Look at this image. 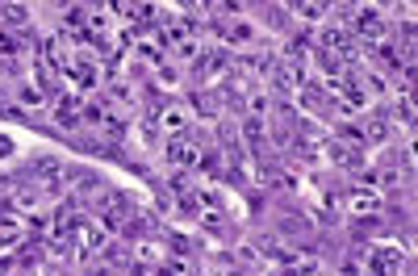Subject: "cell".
<instances>
[{
    "instance_id": "cell-1",
    "label": "cell",
    "mask_w": 418,
    "mask_h": 276,
    "mask_svg": "<svg viewBox=\"0 0 418 276\" xmlns=\"http://www.w3.org/2000/svg\"><path fill=\"white\" fill-rule=\"evenodd\" d=\"M164 155H168L172 168H180V172H188V168H197V163H201V147H197L188 134H172V138L164 142Z\"/></svg>"
},
{
    "instance_id": "cell-2",
    "label": "cell",
    "mask_w": 418,
    "mask_h": 276,
    "mask_svg": "<svg viewBox=\"0 0 418 276\" xmlns=\"http://www.w3.org/2000/svg\"><path fill=\"white\" fill-rule=\"evenodd\" d=\"M55 122L63 126V130H76L80 126V100H76V92H63V96H55Z\"/></svg>"
},
{
    "instance_id": "cell-3",
    "label": "cell",
    "mask_w": 418,
    "mask_h": 276,
    "mask_svg": "<svg viewBox=\"0 0 418 276\" xmlns=\"http://www.w3.org/2000/svg\"><path fill=\"white\" fill-rule=\"evenodd\" d=\"M67 76H72V84H76V88H92V84L100 80V67H96L92 59H76V63L67 67Z\"/></svg>"
},
{
    "instance_id": "cell-4",
    "label": "cell",
    "mask_w": 418,
    "mask_h": 276,
    "mask_svg": "<svg viewBox=\"0 0 418 276\" xmlns=\"http://www.w3.org/2000/svg\"><path fill=\"white\" fill-rule=\"evenodd\" d=\"M184 126H188L184 105H168L164 114H160V130H168V138H172V134H184Z\"/></svg>"
},
{
    "instance_id": "cell-5",
    "label": "cell",
    "mask_w": 418,
    "mask_h": 276,
    "mask_svg": "<svg viewBox=\"0 0 418 276\" xmlns=\"http://www.w3.org/2000/svg\"><path fill=\"white\" fill-rule=\"evenodd\" d=\"M42 105H46V92L38 84H21L17 88V109H21V114H38Z\"/></svg>"
},
{
    "instance_id": "cell-6",
    "label": "cell",
    "mask_w": 418,
    "mask_h": 276,
    "mask_svg": "<svg viewBox=\"0 0 418 276\" xmlns=\"http://www.w3.org/2000/svg\"><path fill=\"white\" fill-rule=\"evenodd\" d=\"M347 209L360 213V217L373 213V209H377V193H373V189H351V193H347Z\"/></svg>"
},
{
    "instance_id": "cell-7",
    "label": "cell",
    "mask_w": 418,
    "mask_h": 276,
    "mask_svg": "<svg viewBox=\"0 0 418 276\" xmlns=\"http://www.w3.org/2000/svg\"><path fill=\"white\" fill-rule=\"evenodd\" d=\"M130 259L155 268V264H160V247H155V239H134V255H130Z\"/></svg>"
},
{
    "instance_id": "cell-8",
    "label": "cell",
    "mask_w": 418,
    "mask_h": 276,
    "mask_svg": "<svg viewBox=\"0 0 418 276\" xmlns=\"http://www.w3.org/2000/svg\"><path fill=\"white\" fill-rule=\"evenodd\" d=\"M327 155H331V163H339V168H355V163H360V159H355V151H351L347 142H339V138L327 147Z\"/></svg>"
},
{
    "instance_id": "cell-9",
    "label": "cell",
    "mask_w": 418,
    "mask_h": 276,
    "mask_svg": "<svg viewBox=\"0 0 418 276\" xmlns=\"http://www.w3.org/2000/svg\"><path fill=\"white\" fill-rule=\"evenodd\" d=\"M109 96H113L118 105H134V84L122 80V76H113V80H109Z\"/></svg>"
},
{
    "instance_id": "cell-10",
    "label": "cell",
    "mask_w": 418,
    "mask_h": 276,
    "mask_svg": "<svg viewBox=\"0 0 418 276\" xmlns=\"http://www.w3.org/2000/svg\"><path fill=\"white\" fill-rule=\"evenodd\" d=\"M268 109H272L268 92H251V96H247V114H251V118H268Z\"/></svg>"
},
{
    "instance_id": "cell-11",
    "label": "cell",
    "mask_w": 418,
    "mask_h": 276,
    "mask_svg": "<svg viewBox=\"0 0 418 276\" xmlns=\"http://www.w3.org/2000/svg\"><path fill=\"white\" fill-rule=\"evenodd\" d=\"M0 21L5 25H25L30 13H25V5H0Z\"/></svg>"
},
{
    "instance_id": "cell-12",
    "label": "cell",
    "mask_w": 418,
    "mask_h": 276,
    "mask_svg": "<svg viewBox=\"0 0 418 276\" xmlns=\"http://www.w3.org/2000/svg\"><path fill=\"white\" fill-rule=\"evenodd\" d=\"M21 50H25V42H21L17 34L0 30V54H5V59H13V54H21Z\"/></svg>"
},
{
    "instance_id": "cell-13",
    "label": "cell",
    "mask_w": 418,
    "mask_h": 276,
    "mask_svg": "<svg viewBox=\"0 0 418 276\" xmlns=\"http://www.w3.org/2000/svg\"><path fill=\"white\" fill-rule=\"evenodd\" d=\"M222 34H226V38H230V42H234V38H239V42H247V38H255V30H251V25H247V21H239V17H234V21H230V25H226V30H222Z\"/></svg>"
},
{
    "instance_id": "cell-14",
    "label": "cell",
    "mask_w": 418,
    "mask_h": 276,
    "mask_svg": "<svg viewBox=\"0 0 418 276\" xmlns=\"http://www.w3.org/2000/svg\"><path fill=\"white\" fill-rule=\"evenodd\" d=\"M243 134H247V138H264V134H268L264 118H247V122H243Z\"/></svg>"
},
{
    "instance_id": "cell-15",
    "label": "cell",
    "mask_w": 418,
    "mask_h": 276,
    "mask_svg": "<svg viewBox=\"0 0 418 276\" xmlns=\"http://www.w3.org/2000/svg\"><path fill=\"white\" fill-rule=\"evenodd\" d=\"M293 9H297L305 21H318V17H327V9H331V5H293Z\"/></svg>"
},
{
    "instance_id": "cell-16",
    "label": "cell",
    "mask_w": 418,
    "mask_h": 276,
    "mask_svg": "<svg viewBox=\"0 0 418 276\" xmlns=\"http://www.w3.org/2000/svg\"><path fill=\"white\" fill-rule=\"evenodd\" d=\"M168 189H172V193H188V189H192V184H188V172H180V168H176V172L168 176Z\"/></svg>"
},
{
    "instance_id": "cell-17",
    "label": "cell",
    "mask_w": 418,
    "mask_h": 276,
    "mask_svg": "<svg viewBox=\"0 0 418 276\" xmlns=\"http://www.w3.org/2000/svg\"><path fill=\"white\" fill-rule=\"evenodd\" d=\"M155 80H160V84H176V80H180V72H176L172 63H160V67H155Z\"/></svg>"
},
{
    "instance_id": "cell-18",
    "label": "cell",
    "mask_w": 418,
    "mask_h": 276,
    "mask_svg": "<svg viewBox=\"0 0 418 276\" xmlns=\"http://www.w3.org/2000/svg\"><path fill=\"white\" fill-rule=\"evenodd\" d=\"M176 54H180V59H197V38H180L176 42Z\"/></svg>"
},
{
    "instance_id": "cell-19",
    "label": "cell",
    "mask_w": 418,
    "mask_h": 276,
    "mask_svg": "<svg viewBox=\"0 0 418 276\" xmlns=\"http://www.w3.org/2000/svg\"><path fill=\"white\" fill-rule=\"evenodd\" d=\"M168 243H172V255H188V247H192V243H188L184 235H172Z\"/></svg>"
},
{
    "instance_id": "cell-20",
    "label": "cell",
    "mask_w": 418,
    "mask_h": 276,
    "mask_svg": "<svg viewBox=\"0 0 418 276\" xmlns=\"http://www.w3.org/2000/svg\"><path fill=\"white\" fill-rule=\"evenodd\" d=\"M13 155V134H0V159Z\"/></svg>"
},
{
    "instance_id": "cell-21",
    "label": "cell",
    "mask_w": 418,
    "mask_h": 276,
    "mask_svg": "<svg viewBox=\"0 0 418 276\" xmlns=\"http://www.w3.org/2000/svg\"><path fill=\"white\" fill-rule=\"evenodd\" d=\"M38 276H63V272H55V268H42V272H38Z\"/></svg>"
},
{
    "instance_id": "cell-22",
    "label": "cell",
    "mask_w": 418,
    "mask_h": 276,
    "mask_svg": "<svg viewBox=\"0 0 418 276\" xmlns=\"http://www.w3.org/2000/svg\"><path fill=\"white\" fill-rule=\"evenodd\" d=\"M13 276H25V272H13Z\"/></svg>"
}]
</instances>
